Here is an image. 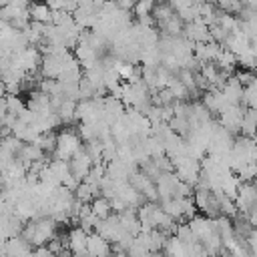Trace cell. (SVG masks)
I'll use <instances>...</instances> for the list:
<instances>
[{
	"instance_id": "obj_1",
	"label": "cell",
	"mask_w": 257,
	"mask_h": 257,
	"mask_svg": "<svg viewBox=\"0 0 257 257\" xmlns=\"http://www.w3.org/2000/svg\"><path fill=\"white\" fill-rule=\"evenodd\" d=\"M20 237L30 247H46V243L56 237V223L50 217H38L34 221L24 223Z\"/></svg>"
},
{
	"instance_id": "obj_2",
	"label": "cell",
	"mask_w": 257,
	"mask_h": 257,
	"mask_svg": "<svg viewBox=\"0 0 257 257\" xmlns=\"http://www.w3.org/2000/svg\"><path fill=\"white\" fill-rule=\"evenodd\" d=\"M82 149V141L76 131L64 128L56 135V149H54V159L56 161H66L70 163L72 157Z\"/></svg>"
},
{
	"instance_id": "obj_3",
	"label": "cell",
	"mask_w": 257,
	"mask_h": 257,
	"mask_svg": "<svg viewBox=\"0 0 257 257\" xmlns=\"http://www.w3.org/2000/svg\"><path fill=\"white\" fill-rule=\"evenodd\" d=\"M243 112H245V108H241V106H225V108L219 112V124H221L223 128H227L231 135H235V133H239V128H241Z\"/></svg>"
},
{
	"instance_id": "obj_4",
	"label": "cell",
	"mask_w": 257,
	"mask_h": 257,
	"mask_svg": "<svg viewBox=\"0 0 257 257\" xmlns=\"http://www.w3.org/2000/svg\"><path fill=\"white\" fill-rule=\"evenodd\" d=\"M70 165V173H72V177L78 181V183H82L84 179H86V175L90 173V169H92V159L84 153V149H80L74 157H72V161L68 163Z\"/></svg>"
},
{
	"instance_id": "obj_5",
	"label": "cell",
	"mask_w": 257,
	"mask_h": 257,
	"mask_svg": "<svg viewBox=\"0 0 257 257\" xmlns=\"http://www.w3.org/2000/svg\"><path fill=\"white\" fill-rule=\"evenodd\" d=\"M185 32V38L193 44H205V42H211V36H209V26L203 24V20H193L189 24H185L183 28Z\"/></svg>"
},
{
	"instance_id": "obj_6",
	"label": "cell",
	"mask_w": 257,
	"mask_h": 257,
	"mask_svg": "<svg viewBox=\"0 0 257 257\" xmlns=\"http://www.w3.org/2000/svg\"><path fill=\"white\" fill-rule=\"evenodd\" d=\"M86 241L88 235L80 229V227H72L66 233V249L70 251V255H86Z\"/></svg>"
},
{
	"instance_id": "obj_7",
	"label": "cell",
	"mask_w": 257,
	"mask_h": 257,
	"mask_svg": "<svg viewBox=\"0 0 257 257\" xmlns=\"http://www.w3.org/2000/svg\"><path fill=\"white\" fill-rule=\"evenodd\" d=\"M187 225H189V229H191V233L195 235L197 241H203L205 237H209L211 233H215L213 219H209L205 215H195L191 221H187Z\"/></svg>"
},
{
	"instance_id": "obj_8",
	"label": "cell",
	"mask_w": 257,
	"mask_h": 257,
	"mask_svg": "<svg viewBox=\"0 0 257 257\" xmlns=\"http://www.w3.org/2000/svg\"><path fill=\"white\" fill-rule=\"evenodd\" d=\"M86 255L88 257H110L112 255V245L106 239H102L100 235L90 233L88 241H86Z\"/></svg>"
},
{
	"instance_id": "obj_9",
	"label": "cell",
	"mask_w": 257,
	"mask_h": 257,
	"mask_svg": "<svg viewBox=\"0 0 257 257\" xmlns=\"http://www.w3.org/2000/svg\"><path fill=\"white\" fill-rule=\"evenodd\" d=\"M28 16H30V22H38V24L52 22V12L48 4H28Z\"/></svg>"
},
{
	"instance_id": "obj_10",
	"label": "cell",
	"mask_w": 257,
	"mask_h": 257,
	"mask_svg": "<svg viewBox=\"0 0 257 257\" xmlns=\"http://www.w3.org/2000/svg\"><path fill=\"white\" fill-rule=\"evenodd\" d=\"M241 137H247V139H251L253 135H255V131H257V110H253V108H245V112H243V120H241Z\"/></svg>"
},
{
	"instance_id": "obj_11",
	"label": "cell",
	"mask_w": 257,
	"mask_h": 257,
	"mask_svg": "<svg viewBox=\"0 0 257 257\" xmlns=\"http://www.w3.org/2000/svg\"><path fill=\"white\" fill-rule=\"evenodd\" d=\"M90 211H92V215H94L98 221H102V219H106V217L112 215L110 201L104 199V197H100V195H98L96 199H92V203H90Z\"/></svg>"
},
{
	"instance_id": "obj_12",
	"label": "cell",
	"mask_w": 257,
	"mask_h": 257,
	"mask_svg": "<svg viewBox=\"0 0 257 257\" xmlns=\"http://www.w3.org/2000/svg\"><path fill=\"white\" fill-rule=\"evenodd\" d=\"M161 209L173 221H183V199H165L161 201Z\"/></svg>"
},
{
	"instance_id": "obj_13",
	"label": "cell",
	"mask_w": 257,
	"mask_h": 257,
	"mask_svg": "<svg viewBox=\"0 0 257 257\" xmlns=\"http://www.w3.org/2000/svg\"><path fill=\"white\" fill-rule=\"evenodd\" d=\"M56 135L58 133H54V131H48V133H40L38 135V139H36V147L44 153V155H48V153H54V149H56Z\"/></svg>"
},
{
	"instance_id": "obj_14",
	"label": "cell",
	"mask_w": 257,
	"mask_h": 257,
	"mask_svg": "<svg viewBox=\"0 0 257 257\" xmlns=\"http://www.w3.org/2000/svg\"><path fill=\"white\" fill-rule=\"evenodd\" d=\"M6 98V112L10 114V116H20L24 110H26V102L18 96V94H6L4 96Z\"/></svg>"
},
{
	"instance_id": "obj_15",
	"label": "cell",
	"mask_w": 257,
	"mask_h": 257,
	"mask_svg": "<svg viewBox=\"0 0 257 257\" xmlns=\"http://www.w3.org/2000/svg\"><path fill=\"white\" fill-rule=\"evenodd\" d=\"M153 14H155V16H153V18H155V22H161V24L175 16V12H173V8H171L169 4H155Z\"/></svg>"
},
{
	"instance_id": "obj_16",
	"label": "cell",
	"mask_w": 257,
	"mask_h": 257,
	"mask_svg": "<svg viewBox=\"0 0 257 257\" xmlns=\"http://www.w3.org/2000/svg\"><path fill=\"white\" fill-rule=\"evenodd\" d=\"M167 239H169V237H167L163 231L153 229V231H151V251H153V253H159L161 249H165Z\"/></svg>"
},
{
	"instance_id": "obj_17",
	"label": "cell",
	"mask_w": 257,
	"mask_h": 257,
	"mask_svg": "<svg viewBox=\"0 0 257 257\" xmlns=\"http://www.w3.org/2000/svg\"><path fill=\"white\" fill-rule=\"evenodd\" d=\"M153 8H155V4H153L151 0H143V2H137L133 10H135L137 18H143V16H151Z\"/></svg>"
},
{
	"instance_id": "obj_18",
	"label": "cell",
	"mask_w": 257,
	"mask_h": 257,
	"mask_svg": "<svg viewBox=\"0 0 257 257\" xmlns=\"http://www.w3.org/2000/svg\"><path fill=\"white\" fill-rule=\"evenodd\" d=\"M2 96H6V88H4V82L0 80V98H2Z\"/></svg>"
},
{
	"instance_id": "obj_19",
	"label": "cell",
	"mask_w": 257,
	"mask_h": 257,
	"mask_svg": "<svg viewBox=\"0 0 257 257\" xmlns=\"http://www.w3.org/2000/svg\"><path fill=\"white\" fill-rule=\"evenodd\" d=\"M251 139H253V143H255V147H257V131H255V135H253Z\"/></svg>"
},
{
	"instance_id": "obj_20",
	"label": "cell",
	"mask_w": 257,
	"mask_h": 257,
	"mask_svg": "<svg viewBox=\"0 0 257 257\" xmlns=\"http://www.w3.org/2000/svg\"><path fill=\"white\" fill-rule=\"evenodd\" d=\"M72 257H88V255H72Z\"/></svg>"
}]
</instances>
